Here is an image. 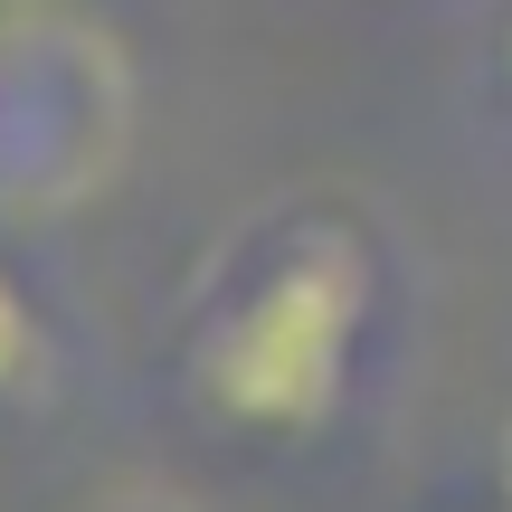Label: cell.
Listing matches in <instances>:
<instances>
[{
	"mask_svg": "<svg viewBox=\"0 0 512 512\" xmlns=\"http://www.w3.org/2000/svg\"><path fill=\"white\" fill-rule=\"evenodd\" d=\"M370 247L342 219H304L275 238L247 294H228L190 342V389L209 418L247 427V437H313L342 408L351 351L370 323Z\"/></svg>",
	"mask_w": 512,
	"mask_h": 512,
	"instance_id": "1",
	"label": "cell"
},
{
	"mask_svg": "<svg viewBox=\"0 0 512 512\" xmlns=\"http://www.w3.org/2000/svg\"><path fill=\"white\" fill-rule=\"evenodd\" d=\"M48 370V323L29 313V294H19V275L0 266V399H19V389Z\"/></svg>",
	"mask_w": 512,
	"mask_h": 512,
	"instance_id": "2",
	"label": "cell"
},
{
	"mask_svg": "<svg viewBox=\"0 0 512 512\" xmlns=\"http://www.w3.org/2000/svg\"><path fill=\"white\" fill-rule=\"evenodd\" d=\"M503 86H512V29H503Z\"/></svg>",
	"mask_w": 512,
	"mask_h": 512,
	"instance_id": "3",
	"label": "cell"
}]
</instances>
